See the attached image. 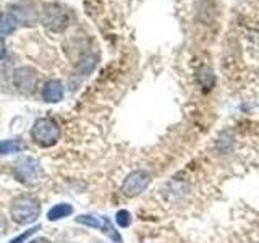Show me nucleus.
Masks as SVG:
<instances>
[{"label":"nucleus","mask_w":259,"mask_h":243,"mask_svg":"<svg viewBox=\"0 0 259 243\" xmlns=\"http://www.w3.org/2000/svg\"><path fill=\"white\" fill-rule=\"evenodd\" d=\"M37 230H40V227L39 225H36V227H31V229L29 230H26V232H24V233H21V235H18V237H15L10 243H23V241H26L29 237H31V235H34Z\"/></svg>","instance_id":"13"},{"label":"nucleus","mask_w":259,"mask_h":243,"mask_svg":"<svg viewBox=\"0 0 259 243\" xmlns=\"http://www.w3.org/2000/svg\"><path fill=\"white\" fill-rule=\"evenodd\" d=\"M26 243H52V240H49L46 237H37V238H32V240H29Z\"/></svg>","instance_id":"14"},{"label":"nucleus","mask_w":259,"mask_h":243,"mask_svg":"<svg viewBox=\"0 0 259 243\" xmlns=\"http://www.w3.org/2000/svg\"><path fill=\"white\" fill-rule=\"evenodd\" d=\"M5 229V222H4V219L0 221V233H2V230Z\"/></svg>","instance_id":"16"},{"label":"nucleus","mask_w":259,"mask_h":243,"mask_svg":"<svg viewBox=\"0 0 259 243\" xmlns=\"http://www.w3.org/2000/svg\"><path fill=\"white\" fill-rule=\"evenodd\" d=\"M42 23L51 31L60 32L68 26V15L60 7L47 5L42 12Z\"/></svg>","instance_id":"5"},{"label":"nucleus","mask_w":259,"mask_h":243,"mask_svg":"<svg viewBox=\"0 0 259 243\" xmlns=\"http://www.w3.org/2000/svg\"><path fill=\"white\" fill-rule=\"evenodd\" d=\"M12 219L20 225H29L37 221L40 216V205L34 196L29 194H21V196L15 198L10 208Z\"/></svg>","instance_id":"1"},{"label":"nucleus","mask_w":259,"mask_h":243,"mask_svg":"<svg viewBox=\"0 0 259 243\" xmlns=\"http://www.w3.org/2000/svg\"><path fill=\"white\" fill-rule=\"evenodd\" d=\"M15 172H16V177H18V180L21 182H34V180H39L40 174H42V170H40V166L36 159L32 157H21L18 162L15 164Z\"/></svg>","instance_id":"6"},{"label":"nucleus","mask_w":259,"mask_h":243,"mask_svg":"<svg viewBox=\"0 0 259 243\" xmlns=\"http://www.w3.org/2000/svg\"><path fill=\"white\" fill-rule=\"evenodd\" d=\"M71 214H73V206L67 205V202H60V205H55L54 208L49 209L47 219L49 221H60V219H65Z\"/></svg>","instance_id":"8"},{"label":"nucleus","mask_w":259,"mask_h":243,"mask_svg":"<svg viewBox=\"0 0 259 243\" xmlns=\"http://www.w3.org/2000/svg\"><path fill=\"white\" fill-rule=\"evenodd\" d=\"M115 221H117L118 227H123V229H125V227H130V225H132V214H130L128 211L121 209V211H118V213H117Z\"/></svg>","instance_id":"12"},{"label":"nucleus","mask_w":259,"mask_h":243,"mask_svg":"<svg viewBox=\"0 0 259 243\" xmlns=\"http://www.w3.org/2000/svg\"><path fill=\"white\" fill-rule=\"evenodd\" d=\"M151 183V175L146 170H135L130 174L123 185H121V193L128 198H135L138 194H141Z\"/></svg>","instance_id":"3"},{"label":"nucleus","mask_w":259,"mask_h":243,"mask_svg":"<svg viewBox=\"0 0 259 243\" xmlns=\"http://www.w3.org/2000/svg\"><path fill=\"white\" fill-rule=\"evenodd\" d=\"M5 57V43H4V39L0 37V60H2Z\"/></svg>","instance_id":"15"},{"label":"nucleus","mask_w":259,"mask_h":243,"mask_svg":"<svg viewBox=\"0 0 259 243\" xmlns=\"http://www.w3.org/2000/svg\"><path fill=\"white\" fill-rule=\"evenodd\" d=\"M42 99L49 104H57L63 99V85L59 79H49L42 88Z\"/></svg>","instance_id":"7"},{"label":"nucleus","mask_w":259,"mask_h":243,"mask_svg":"<svg viewBox=\"0 0 259 243\" xmlns=\"http://www.w3.org/2000/svg\"><path fill=\"white\" fill-rule=\"evenodd\" d=\"M78 224H83L88 227H93V229H104L105 225V217H97V216H91V214H83L76 217Z\"/></svg>","instance_id":"10"},{"label":"nucleus","mask_w":259,"mask_h":243,"mask_svg":"<svg viewBox=\"0 0 259 243\" xmlns=\"http://www.w3.org/2000/svg\"><path fill=\"white\" fill-rule=\"evenodd\" d=\"M18 18L12 13H0V36H8L16 29Z\"/></svg>","instance_id":"9"},{"label":"nucleus","mask_w":259,"mask_h":243,"mask_svg":"<svg viewBox=\"0 0 259 243\" xmlns=\"http://www.w3.org/2000/svg\"><path fill=\"white\" fill-rule=\"evenodd\" d=\"M60 138V128L57 125V122L44 117L37 118L34 125L31 128V140L34 141L40 148H51Z\"/></svg>","instance_id":"2"},{"label":"nucleus","mask_w":259,"mask_h":243,"mask_svg":"<svg viewBox=\"0 0 259 243\" xmlns=\"http://www.w3.org/2000/svg\"><path fill=\"white\" fill-rule=\"evenodd\" d=\"M24 149V143L21 140H4L0 141V154H13Z\"/></svg>","instance_id":"11"},{"label":"nucleus","mask_w":259,"mask_h":243,"mask_svg":"<svg viewBox=\"0 0 259 243\" xmlns=\"http://www.w3.org/2000/svg\"><path fill=\"white\" fill-rule=\"evenodd\" d=\"M13 85L23 94H32L37 88V71L31 67H20L13 73Z\"/></svg>","instance_id":"4"}]
</instances>
